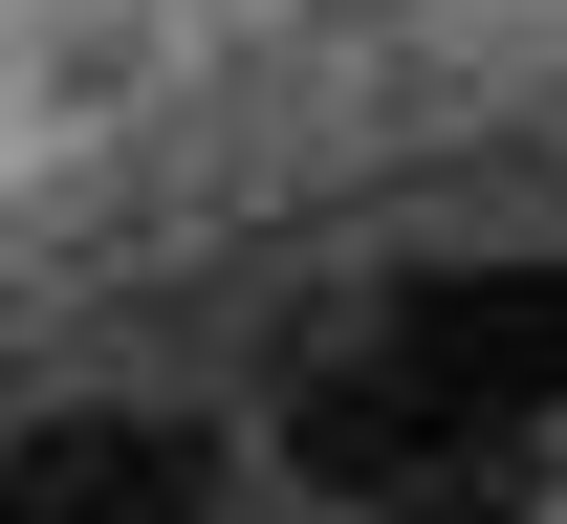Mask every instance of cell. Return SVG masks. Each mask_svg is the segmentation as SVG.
I'll list each match as a JSON object with an SVG mask.
<instances>
[{
	"label": "cell",
	"mask_w": 567,
	"mask_h": 524,
	"mask_svg": "<svg viewBox=\"0 0 567 524\" xmlns=\"http://www.w3.org/2000/svg\"><path fill=\"white\" fill-rule=\"evenodd\" d=\"M0 524H218V438L153 393H66L0 438Z\"/></svg>",
	"instance_id": "2"
},
{
	"label": "cell",
	"mask_w": 567,
	"mask_h": 524,
	"mask_svg": "<svg viewBox=\"0 0 567 524\" xmlns=\"http://www.w3.org/2000/svg\"><path fill=\"white\" fill-rule=\"evenodd\" d=\"M284 459H306L328 503H436V481H481V459H502V415L436 372V350H393V328H371V350H328V372H306Z\"/></svg>",
	"instance_id": "1"
}]
</instances>
